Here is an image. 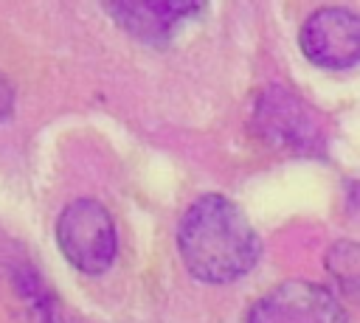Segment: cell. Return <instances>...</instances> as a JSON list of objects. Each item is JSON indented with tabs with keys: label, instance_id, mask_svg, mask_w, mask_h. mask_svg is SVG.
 <instances>
[{
	"label": "cell",
	"instance_id": "6da1fadb",
	"mask_svg": "<svg viewBox=\"0 0 360 323\" xmlns=\"http://www.w3.org/2000/svg\"><path fill=\"white\" fill-rule=\"evenodd\" d=\"M177 247L191 275L208 284L236 281L259 258L253 225L222 194H205L183 213Z\"/></svg>",
	"mask_w": 360,
	"mask_h": 323
},
{
	"label": "cell",
	"instance_id": "7a4b0ae2",
	"mask_svg": "<svg viewBox=\"0 0 360 323\" xmlns=\"http://www.w3.org/2000/svg\"><path fill=\"white\" fill-rule=\"evenodd\" d=\"M56 242L65 258L87 272H104L115 258V225L96 199H73L56 219Z\"/></svg>",
	"mask_w": 360,
	"mask_h": 323
},
{
	"label": "cell",
	"instance_id": "3957f363",
	"mask_svg": "<svg viewBox=\"0 0 360 323\" xmlns=\"http://www.w3.org/2000/svg\"><path fill=\"white\" fill-rule=\"evenodd\" d=\"M248 323H349L340 301L321 284L312 281H284L264 292Z\"/></svg>",
	"mask_w": 360,
	"mask_h": 323
},
{
	"label": "cell",
	"instance_id": "277c9868",
	"mask_svg": "<svg viewBox=\"0 0 360 323\" xmlns=\"http://www.w3.org/2000/svg\"><path fill=\"white\" fill-rule=\"evenodd\" d=\"M301 51L304 56L329 70H343L360 62V14L326 6L307 17L301 28Z\"/></svg>",
	"mask_w": 360,
	"mask_h": 323
},
{
	"label": "cell",
	"instance_id": "5b68a950",
	"mask_svg": "<svg viewBox=\"0 0 360 323\" xmlns=\"http://www.w3.org/2000/svg\"><path fill=\"white\" fill-rule=\"evenodd\" d=\"M259 129L267 140L298 149V152H318L323 140L321 121L315 110H309L298 95H292L284 87H270L256 107Z\"/></svg>",
	"mask_w": 360,
	"mask_h": 323
},
{
	"label": "cell",
	"instance_id": "8992f818",
	"mask_svg": "<svg viewBox=\"0 0 360 323\" xmlns=\"http://www.w3.org/2000/svg\"><path fill=\"white\" fill-rule=\"evenodd\" d=\"M200 11V6L191 3H118L110 6V14L138 34L141 39H166L174 25H180L186 17Z\"/></svg>",
	"mask_w": 360,
	"mask_h": 323
},
{
	"label": "cell",
	"instance_id": "52a82bcc",
	"mask_svg": "<svg viewBox=\"0 0 360 323\" xmlns=\"http://www.w3.org/2000/svg\"><path fill=\"white\" fill-rule=\"evenodd\" d=\"M326 270L343 292L360 298V242H338L326 253Z\"/></svg>",
	"mask_w": 360,
	"mask_h": 323
},
{
	"label": "cell",
	"instance_id": "ba28073f",
	"mask_svg": "<svg viewBox=\"0 0 360 323\" xmlns=\"http://www.w3.org/2000/svg\"><path fill=\"white\" fill-rule=\"evenodd\" d=\"M11 107H14V93H11V84L0 76V121L11 112Z\"/></svg>",
	"mask_w": 360,
	"mask_h": 323
}]
</instances>
